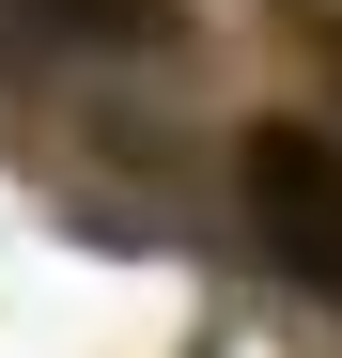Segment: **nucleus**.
<instances>
[{"label":"nucleus","instance_id":"1","mask_svg":"<svg viewBox=\"0 0 342 358\" xmlns=\"http://www.w3.org/2000/svg\"><path fill=\"white\" fill-rule=\"evenodd\" d=\"M234 203H249V234H265V265H280V280L342 296V141H327V125L265 109V125L234 141Z\"/></svg>","mask_w":342,"mask_h":358},{"label":"nucleus","instance_id":"2","mask_svg":"<svg viewBox=\"0 0 342 358\" xmlns=\"http://www.w3.org/2000/svg\"><path fill=\"white\" fill-rule=\"evenodd\" d=\"M47 31H78V47H156L171 31V0H31Z\"/></svg>","mask_w":342,"mask_h":358}]
</instances>
